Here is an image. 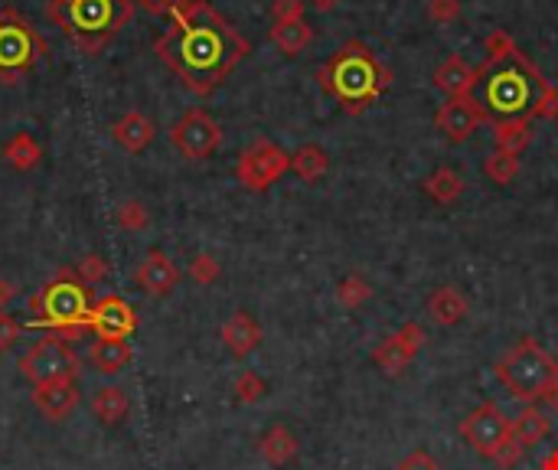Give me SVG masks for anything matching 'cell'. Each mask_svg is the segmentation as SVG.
Here are the masks:
<instances>
[{
	"label": "cell",
	"instance_id": "cell-1",
	"mask_svg": "<svg viewBox=\"0 0 558 470\" xmlns=\"http://www.w3.org/2000/svg\"><path fill=\"white\" fill-rule=\"evenodd\" d=\"M154 53L183 82V89L206 98L232 76L252 46L209 0H177Z\"/></svg>",
	"mask_w": 558,
	"mask_h": 470
},
{
	"label": "cell",
	"instance_id": "cell-2",
	"mask_svg": "<svg viewBox=\"0 0 558 470\" xmlns=\"http://www.w3.org/2000/svg\"><path fill=\"white\" fill-rule=\"evenodd\" d=\"M317 85L337 98L343 111L363 115L392 85V69L366 43L350 40L317 69Z\"/></svg>",
	"mask_w": 558,
	"mask_h": 470
},
{
	"label": "cell",
	"instance_id": "cell-3",
	"mask_svg": "<svg viewBox=\"0 0 558 470\" xmlns=\"http://www.w3.org/2000/svg\"><path fill=\"white\" fill-rule=\"evenodd\" d=\"M46 17L85 56H98L131 23L134 0H49Z\"/></svg>",
	"mask_w": 558,
	"mask_h": 470
},
{
	"label": "cell",
	"instance_id": "cell-4",
	"mask_svg": "<svg viewBox=\"0 0 558 470\" xmlns=\"http://www.w3.org/2000/svg\"><path fill=\"white\" fill-rule=\"evenodd\" d=\"M496 376L506 386L513 399L536 405L542 395L558 382V360L545 350L539 340L523 337L516 346H510L500 363H496Z\"/></svg>",
	"mask_w": 558,
	"mask_h": 470
},
{
	"label": "cell",
	"instance_id": "cell-5",
	"mask_svg": "<svg viewBox=\"0 0 558 470\" xmlns=\"http://www.w3.org/2000/svg\"><path fill=\"white\" fill-rule=\"evenodd\" d=\"M30 311L36 324L59 330L66 340L82 337V330H89V314H92L89 288L76 278V271H59L30 301Z\"/></svg>",
	"mask_w": 558,
	"mask_h": 470
},
{
	"label": "cell",
	"instance_id": "cell-6",
	"mask_svg": "<svg viewBox=\"0 0 558 470\" xmlns=\"http://www.w3.org/2000/svg\"><path fill=\"white\" fill-rule=\"evenodd\" d=\"M46 53V40L17 10H0V82L17 85Z\"/></svg>",
	"mask_w": 558,
	"mask_h": 470
},
{
	"label": "cell",
	"instance_id": "cell-7",
	"mask_svg": "<svg viewBox=\"0 0 558 470\" xmlns=\"http://www.w3.org/2000/svg\"><path fill=\"white\" fill-rule=\"evenodd\" d=\"M288 170H291V154L284 151L281 144L268 141V138L252 141L239 154V160H235V180L252 193L271 190Z\"/></svg>",
	"mask_w": 558,
	"mask_h": 470
},
{
	"label": "cell",
	"instance_id": "cell-8",
	"mask_svg": "<svg viewBox=\"0 0 558 470\" xmlns=\"http://www.w3.org/2000/svg\"><path fill=\"white\" fill-rule=\"evenodd\" d=\"M17 366H20V376L33 382V386H43V382H56V379H79L82 373L79 353L66 340H53V337L33 343L20 356Z\"/></svg>",
	"mask_w": 558,
	"mask_h": 470
},
{
	"label": "cell",
	"instance_id": "cell-9",
	"mask_svg": "<svg viewBox=\"0 0 558 470\" xmlns=\"http://www.w3.org/2000/svg\"><path fill=\"white\" fill-rule=\"evenodd\" d=\"M170 144L183 160L200 164V160H209L219 151L222 128L206 108H190L170 125Z\"/></svg>",
	"mask_w": 558,
	"mask_h": 470
},
{
	"label": "cell",
	"instance_id": "cell-10",
	"mask_svg": "<svg viewBox=\"0 0 558 470\" xmlns=\"http://www.w3.org/2000/svg\"><path fill=\"white\" fill-rule=\"evenodd\" d=\"M461 438L470 444L474 454L493 461V454L513 438V418H506L496 402H483L461 422Z\"/></svg>",
	"mask_w": 558,
	"mask_h": 470
},
{
	"label": "cell",
	"instance_id": "cell-11",
	"mask_svg": "<svg viewBox=\"0 0 558 470\" xmlns=\"http://www.w3.org/2000/svg\"><path fill=\"white\" fill-rule=\"evenodd\" d=\"M487 108H483L480 98L474 95H464V98H448L438 115H434V125H438V131L448 138L451 144H464L474 138V131L487 121Z\"/></svg>",
	"mask_w": 558,
	"mask_h": 470
},
{
	"label": "cell",
	"instance_id": "cell-12",
	"mask_svg": "<svg viewBox=\"0 0 558 470\" xmlns=\"http://www.w3.org/2000/svg\"><path fill=\"white\" fill-rule=\"evenodd\" d=\"M425 340L428 337H425V330H421V324L408 320V324H402L399 330L392 333V337H386L376 346V350H372V360L386 369L389 376H395V373H402V369L421 353Z\"/></svg>",
	"mask_w": 558,
	"mask_h": 470
},
{
	"label": "cell",
	"instance_id": "cell-13",
	"mask_svg": "<svg viewBox=\"0 0 558 470\" xmlns=\"http://www.w3.org/2000/svg\"><path fill=\"white\" fill-rule=\"evenodd\" d=\"M89 330H95V337L128 340L131 333L138 330V314H134V307L124 301L121 294H108V298L92 304Z\"/></svg>",
	"mask_w": 558,
	"mask_h": 470
},
{
	"label": "cell",
	"instance_id": "cell-14",
	"mask_svg": "<svg viewBox=\"0 0 558 470\" xmlns=\"http://www.w3.org/2000/svg\"><path fill=\"white\" fill-rule=\"evenodd\" d=\"M487 102L500 115L516 118V111L532 108V82L516 69H500L487 85Z\"/></svg>",
	"mask_w": 558,
	"mask_h": 470
},
{
	"label": "cell",
	"instance_id": "cell-15",
	"mask_svg": "<svg viewBox=\"0 0 558 470\" xmlns=\"http://www.w3.org/2000/svg\"><path fill=\"white\" fill-rule=\"evenodd\" d=\"M33 405L49 422H66L79 408V382L56 379V382H43V386H33Z\"/></svg>",
	"mask_w": 558,
	"mask_h": 470
},
{
	"label": "cell",
	"instance_id": "cell-16",
	"mask_svg": "<svg viewBox=\"0 0 558 470\" xmlns=\"http://www.w3.org/2000/svg\"><path fill=\"white\" fill-rule=\"evenodd\" d=\"M134 284L144 291V294H154V298H167V294L180 284V268L173 265V258L167 252H147L144 262L134 271Z\"/></svg>",
	"mask_w": 558,
	"mask_h": 470
},
{
	"label": "cell",
	"instance_id": "cell-17",
	"mask_svg": "<svg viewBox=\"0 0 558 470\" xmlns=\"http://www.w3.org/2000/svg\"><path fill=\"white\" fill-rule=\"evenodd\" d=\"M487 72V66H470L464 56H448L444 63L434 69V85L448 95V98H464V95H474L480 76Z\"/></svg>",
	"mask_w": 558,
	"mask_h": 470
},
{
	"label": "cell",
	"instance_id": "cell-18",
	"mask_svg": "<svg viewBox=\"0 0 558 470\" xmlns=\"http://www.w3.org/2000/svg\"><path fill=\"white\" fill-rule=\"evenodd\" d=\"M222 343H226V350L235 360H245V356H252L262 346V324L248 311H235L222 324Z\"/></svg>",
	"mask_w": 558,
	"mask_h": 470
},
{
	"label": "cell",
	"instance_id": "cell-19",
	"mask_svg": "<svg viewBox=\"0 0 558 470\" xmlns=\"http://www.w3.org/2000/svg\"><path fill=\"white\" fill-rule=\"evenodd\" d=\"M111 138H115V144L121 147V151L141 154L154 144L157 125L144 115V111H128V115H121L115 125H111Z\"/></svg>",
	"mask_w": 558,
	"mask_h": 470
},
{
	"label": "cell",
	"instance_id": "cell-20",
	"mask_svg": "<svg viewBox=\"0 0 558 470\" xmlns=\"http://www.w3.org/2000/svg\"><path fill=\"white\" fill-rule=\"evenodd\" d=\"M131 343L128 340H108V337H98L92 340L89 353H85V360H89V366L95 369V373L102 376H118L124 366L131 363Z\"/></svg>",
	"mask_w": 558,
	"mask_h": 470
},
{
	"label": "cell",
	"instance_id": "cell-21",
	"mask_svg": "<svg viewBox=\"0 0 558 470\" xmlns=\"http://www.w3.org/2000/svg\"><path fill=\"white\" fill-rule=\"evenodd\" d=\"M428 314H431L434 324L454 327L470 314V301L457 288H451V284H441V288H434L428 294Z\"/></svg>",
	"mask_w": 558,
	"mask_h": 470
},
{
	"label": "cell",
	"instance_id": "cell-22",
	"mask_svg": "<svg viewBox=\"0 0 558 470\" xmlns=\"http://www.w3.org/2000/svg\"><path fill=\"white\" fill-rule=\"evenodd\" d=\"M529 144H532V118L516 115V118L496 121V128H493V151L523 154Z\"/></svg>",
	"mask_w": 558,
	"mask_h": 470
},
{
	"label": "cell",
	"instance_id": "cell-23",
	"mask_svg": "<svg viewBox=\"0 0 558 470\" xmlns=\"http://www.w3.org/2000/svg\"><path fill=\"white\" fill-rule=\"evenodd\" d=\"M258 451H262V457L268 464L284 467V464H291L297 454H301V444H297V438L291 435V428L271 425L262 435V441H258Z\"/></svg>",
	"mask_w": 558,
	"mask_h": 470
},
{
	"label": "cell",
	"instance_id": "cell-24",
	"mask_svg": "<svg viewBox=\"0 0 558 470\" xmlns=\"http://www.w3.org/2000/svg\"><path fill=\"white\" fill-rule=\"evenodd\" d=\"M268 36L284 56H297L310 46V40H314V27H310L307 20H284V23H275Z\"/></svg>",
	"mask_w": 558,
	"mask_h": 470
},
{
	"label": "cell",
	"instance_id": "cell-25",
	"mask_svg": "<svg viewBox=\"0 0 558 470\" xmlns=\"http://www.w3.org/2000/svg\"><path fill=\"white\" fill-rule=\"evenodd\" d=\"M464 190H467L464 177L457 170H451V167H438V170L425 177V193L431 196L434 203H441V206H451L454 200H461Z\"/></svg>",
	"mask_w": 558,
	"mask_h": 470
},
{
	"label": "cell",
	"instance_id": "cell-26",
	"mask_svg": "<svg viewBox=\"0 0 558 470\" xmlns=\"http://www.w3.org/2000/svg\"><path fill=\"white\" fill-rule=\"evenodd\" d=\"M4 160L14 170L27 173V170H33L43 160V147H40V141H36L30 131H17L14 138L4 144Z\"/></svg>",
	"mask_w": 558,
	"mask_h": 470
},
{
	"label": "cell",
	"instance_id": "cell-27",
	"mask_svg": "<svg viewBox=\"0 0 558 470\" xmlns=\"http://www.w3.org/2000/svg\"><path fill=\"white\" fill-rule=\"evenodd\" d=\"M128 412H131V402H128V395H124V389L118 386H102L92 395V415L98 422L118 425L121 418H128Z\"/></svg>",
	"mask_w": 558,
	"mask_h": 470
},
{
	"label": "cell",
	"instance_id": "cell-28",
	"mask_svg": "<svg viewBox=\"0 0 558 470\" xmlns=\"http://www.w3.org/2000/svg\"><path fill=\"white\" fill-rule=\"evenodd\" d=\"M291 170L301 177L304 183H317L324 173L330 170V154L320 144H301L291 154Z\"/></svg>",
	"mask_w": 558,
	"mask_h": 470
},
{
	"label": "cell",
	"instance_id": "cell-29",
	"mask_svg": "<svg viewBox=\"0 0 558 470\" xmlns=\"http://www.w3.org/2000/svg\"><path fill=\"white\" fill-rule=\"evenodd\" d=\"M549 428H552L549 415H545L539 405H526L523 412L513 418V438L523 444V448H529V444H539L545 435H549Z\"/></svg>",
	"mask_w": 558,
	"mask_h": 470
},
{
	"label": "cell",
	"instance_id": "cell-30",
	"mask_svg": "<svg viewBox=\"0 0 558 470\" xmlns=\"http://www.w3.org/2000/svg\"><path fill=\"white\" fill-rule=\"evenodd\" d=\"M519 154H503V151H493L487 160H483V173L496 183V187H510V183L519 177Z\"/></svg>",
	"mask_w": 558,
	"mask_h": 470
},
{
	"label": "cell",
	"instance_id": "cell-31",
	"mask_svg": "<svg viewBox=\"0 0 558 470\" xmlns=\"http://www.w3.org/2000/svg\"><path fill=\"white\" fill-rule=\"evenodd\" d=\"M369 298H372V284L363 275H350V278L340 281L337 301H340V307H346V311H359Z\"/></svg>",
	"mask_w": 558,
	"mask_h": 470
},
{
	"label": "cell",
	"instance_id": "cell-32",
	"mask_svg": "<svg viewBox=\"0 0 558 470\" xmlns=\"http://www.w3.org/2000/svg\"><path fill=\"white\" fill-rule=\"evenodd\" d=\"M487 56H490V66H496V63H503V59H513L516 53H519V46H516V40L510 33H506L503 27H496V30H490L487 33Z\"/></svg>",
	"mask_w": 558,
	"mask_h": 470
},
{
	"label": "cell",
	"instance_id": "cell-33",
	"mask_svg": "<svg viewBox=\"0 0 558 470\" xmlns=\"http://www.w3.org/2000/svg\"><path fill=\"white\" fill-rule=\"evenodd\" d=\"M118 226L128 232H144L151 226V213H147V206L141 200H124L118 206Z\"/></svg>",
	"mask_w": 558,
	"mask_h": 470
},
{
	"label": "cell",
	"instance_id": "cell-34",
	"mask_svg": "<svg viewBox=\"0 0 558 470\" xmlns=\"http://www.w3.org/2000/svg\"><path fill=\"white\" fill-rule=\"evenodd\" d=\"M265 392H268V382L258 376L255 369H245V373H239V379H235V399H239L242 405L258 402Z\"/></svg>",
	"mask_w": 558,
	"mask_h": 470
},
{
	"label": "cell",
	"instance_id": "cell-35",
	"mask_svg": "<svg viewBox=\"0 0 558 470\" xmlns=\"http://www.w3.org/2000/svg\"><path fill=\"white\" fill-rule=\"evenodd\" d=\"M219 275H222V265H219V258H213V255H196L193 262H190V278L196 281V284H203V288H209V284H216L219 281Z\"/></svg>",
	"mask_w": 558,
	"mask_h": 470
},
{
	"label": "cell",
	"instance_id": "cell-36",
	"mask_svg": "<svg viewBox=\"0 0 558 470\" xmlns=\"http://www.w3.org/2000/svg\"><path fill=\"white\" fill-rule=\"evenodd\" d=\"M76 278L89 288V284H98L108 278V262L102 255H85L82 262L76 265Z\"/></svg>",
	"mask_w": 558,
	"mask_h": 470
},
{
	"label": "cell",
	"instance_id": "cell-37",
	"mask_svg": "<svg viewBox=\"0 0 558 470\" xmlns=\"http://www.w3.org/2000/svg\"><path fill=\"white\" fill-rule=\"evenodd\" d=\"M428 17L434 23H454L461 17V0H428Z\"/></svg>",
	"mask_w": 558,
	"mask_h": 470
},
{
	"label": "cell",
	"instance_id": "cell-38",
	"mask_svg": "<svg viewBox=\"0 0 558 470\" xmlns=\"http://www.w3.org/2000/svg\"><path fill=\"white\" fill-rule=\"evenodd\" d=\"M304 10H307V0H275L271 4V17H275V23L304 20Z\"/></svg>",
	"mask_w": 558,
	"mask_h": 470
},
{
	"label": "cell",
	"instance_id": "cell-39",
	"mask_svg": "<svg viewBox=\"0 0 558 470\" xmlns=\"http://www.w3.org/2000/svg\"><path fill=\"white\" fill-rule=\"evenodd\" d=\"M20 333H23L20 320H17L14 314L0 311V353H7L10 346H14V343L20 340Z\"/></svg>",
	"mask_w": 558,
	"mask_h": 470
},
{
	"label": "cell",
	"instance_id": "cell-40",
	"mask_svg": "<svg viewBox=\"0 0 558 470\" xmlns=\"http://www.w3.org/2000/svg\"><path fill=\"white\" fill-rule=\"evenodd\" d=\"M523 451H526L523 444H519L516 438H510V441L503 444L500 451L493 454V464L500 467V470H513V467H516L519 461H523Z\"/></svg>",
	"mask_w": 558,
	"mask_h": 470
},
{
	"label": "cell",
	"instance_id": "cell-41",
	"mask_svg": "<svg viewBox=\"0 0 558 470\" xmlns=\"http://www.w3.org/2000/svg\"><path fill=\"white\" fill-rule=\"evenodd\" d=\"M395 470H441V464H438V457H434V454L418 448V451H412L408 457H402Z\"/></svg>",
	"mask_w": 558,
	"mask_h": 470
},
{
	"label": "cell",
	"instance_id": "cell-42",
	"mask_svg": "<svg viewBox=\"0 0 558 470\" xmlns=\"http://www.w3.org/2000/svg\"><path fill=\"white\" fill-rule=\"evenodd\" d=\"M134 7H141L154 17H170V10L177 7V0H134Z\"/></svg>",
	"mask_w": 558,
	"mask_h": 470
},
{
	"label": "cell",
	"instance_id": "cell-43",
	"mask_svg": "<svg viewBox=\"0 0 558 470\" xmlns=\"http://www.w3.org/2000/svg\"><path fill=\"white\" fill-rule=\"evenodd\" d=\"M14 298H17V284L7 281V278H0V311H7V304Z\"/></svg>",
	"mask_w": 558,
	"mask_h": 470
},
{
	"label": "cell",
	"instance_id": "cell-44",
	"mask_svg": "<svg viewBox=\"0 0 558 470\" xmlns=\"http://www.w3.org/2000/svg\"><path fill=\"white\" fill-rule=\"evenodd\" d=\"M307 7H314L317 14H330V10L340 7V0H307Z\"/></svg>",
	"mask_w": 558,
	"mask_h": 470
},
{
	"label": "cell",
	"instance_id": "cell-45",
	"mask_svg": "<svg viewBox=\"0 0 558 470\" xmlns=\"http://www.w3.org/2000/svg\"><path fill=\"white\" fill-rule=\"evenodd\" d=\"M539 470H558V448H552L549 454L542 457V464H539Z\"/></svg>",
	"mask_w": 558,
	"mask_h": 470
},
{
	"label": "cell",
	"instance_id": "cell-46",
	"mask_svg": "<svg viewBox=\"0 0 558 470\" xmlns=\"http://www.w3.org/2000/svg\"><path fill=\"white\" fill-rule=\"evenodd\" d=\"M542 402H545V405H552V408H558V382H555V386H552L549 392L542 395Z\"/></svg>",
	"mask_w": 558,
	"mask_h": 470
}]
</instances>
